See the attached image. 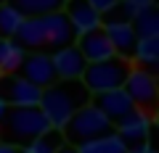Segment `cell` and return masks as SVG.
I'll return each mask as SVG.
<instances>
[{
  "mask_svg": "<svg viewBox=\"0 0 159 153\" xmlns=\"http://www.w3.org/2000/svg\"><path fill=\"white\" fill-rule=\"evenodd\" d=\"M13 40L24 48V50H34V53H45V50H58V48L74 45L77 34L69 27L66 16L61 11L48 13V16H32L24 19L21 27L16 29Z\"/></svg>",
  "mask_w": 159,
  "mask_h": 153,
  "instance_id": "1",
  "label": "cell"
},
{
  "mask_svg": "<svg viewBox=\"0 0 159 153\" xmlns=\"http://www.w3.org/2000/svg\"><path fill=\"white\" fill-rule=\"evenodd\" d=\"M88 103H90V92L80 79H56L51 87L40 92L37 108L53 130H64V124Z\"/></svg>",
  "mask_w": 159,
  "mask_h": 153,
  "instance_id": "2",
  "label": "cell"
},
{
  "mask_svg": "<svg viewBox=\"0 0 159 153\" xmlns=\"http://www.w3.org/2000/svg\"><path fill=\"white\" fill-rule=\"evenodd\" d=\"M45 130H51L48 119L43 116L37 106L32 108H8L3 121H0V137L8 142V145H16V148H24L40 137Z\"/></svg>",
  "mask_w": 159,
  "mask_h": 153,
  "instance_id": "3",
  "label": "cell"
},
{
  "mask_svg": "<svg viewBox=\"0 0 159 153\" xmlns=\"http://www.w3.org/2000/svg\"><path fill=\"white\" fill-rule=\"evenodd\" d=\"M111 132H114V124L98 111L96 106L88 103V106H82L72 119L64 124L61 135H64V142H66V145L80 148V145H85V142H90V140L111 135Z\"/></svg>",
  "mask_w": 159,
  "mask_h": 153,
  "instance_id": "4",
  "label": "cell"
},
{
  "mask_svg": "<svg viewBox=\"0 0 159 153\" xmlns=\"http://www.w3.org/2000/svg\"><path fill=\"white\" fill-rule=\"evenodd\" d=\"M130 69H133L130 61L114 56V58H106V61H98V63H88L80 82L85 85V90L90 95L109 92V90H122Z\"/></svg>",
  "mask_w": 159,
  "mask_h": 153,
  "instance_id": "5",
  "label": "cell"
},
{
  "mask_svg": "<svg viewBox=\"0 0 159 153\" xmlns=\"http://www.w3.org/2000/svg\"><path fill=\"white\" fill-rule=\"evenodd\" d=\"M122 90L133 100L135 111H141L148 119H154V111H157V77H154V71L133 66L125 85H122Z\"/></svg>",
  "mask_w": 159,
  "mask_h": 153,
  "instance_id": "6",
  "label": "cell"
},
{
  "mask_svg": "<svg viewBox=\"0 0 159 153\" xmlns=\"http://www.w3.org/2000/svg\"><path fill=\"white\" fill-rule=\"evenodd\" d=\"M40 87L27 82L21 74H8L0 77V98L8 108H32L40 103Z\"/></svg>",
  "mask_w": 159,
  "mask_h": 153,
  "instance_id": "7",
  "label": "cell"
},
{
  "mask_svg": "<svg viewBox=\"0 0 159 153\" xmlns=\"http://www.w3.org/2000/svg\"><path fill=\"white\" fill-rule=\"evenodd\" d=\"M114 135L127 145V151L135 145H143V142H148V135H151V119L141 111H133L114 124Z\"/></svg>",
  "mask_w": 159,
  "mask_h": 153,
  "instance_id": "8",
  "label": "cell"
},
{
  "mask_svg": "<svg viewBox=\"0 0 159 153\" xmlns=\"http://www.w3.org/2000/svg\"><path fill=\"white\" fill-rule=\"evenodd\" d=\"M27 82H32L34 87L45 90L56 82V71H53V61L51 53H27V58L21 61V69H19Z\"/></svg>",
  "mask_w": 159,
  "mask_h": 153,
  "instance_id": "9",
  "label": "cell"
},
{
  "mask_svg": "<svg viewBox=\"0 0 159 153\" xmlns=\"http://www.w3.org/2000/svg\"><path fill=\"white\" fill-rule=\"evenodd\" d=\"M61 13L66 16L74 34H85V32H93V29H101V13L93 11V6L88 0H64Z\"/></svg>",
  "mask_w": 159,
  "mask_h": 153,
  "instance_id": "10",
  "label": "cell"
},
{
  "mask_svg": "<svg viewBox=\"0 0 159 153\" xmlns=\"http://www.w3.org/2000/svg\"><path fill=\"white\" fill-rule=\"evenodd\" d=\"M90 106H96L111 124H117L119 119H125L127 113L135 111V106H133V100L125 95V90H109V92L90 95Z\"/></svg>",
  "mask_w": 159,
  "mask_h": 153,
  "instance_id": "11",
  "label": "cell"
},
{
  "mask_svg": "<svg viewBox=\"0 0 159 153\" xmlns=\"http://www.w3.org/2000/svg\"><path fill=\"white\" fill-rule=\"evenodd\" d=\"M74 48L82 53V58L88 63H98V61H106V58H114V48H111V42H109L103 29H93V32L77 34Z\"/></svg>",
  "mask_w": 159,
  "mask_h": 153,
  "instance_id": "12",
  "label": "cell"
},
{
  "mask_svg": "<svg viewBox=\"0 0 159 153\" xmlns=\"http://www.w3.org/2000/svg\"><path fill=\"white\" fill-rule=\"evenodd\" d=\"M51 61H53L56 79H82V71H85V66H88V61L82 58V53H80L74 45L53 50Z\"/></svg>",
  "mask_w": 159,
  "mask_h": 153,
  "instance_id": "13",
  "label": "cell"
},
{
  "mask_svg": "<svg viewBox=\"0 0 159 153\" xmlns=\"http://www.w3.org/2000/svg\"><path fill=\"white\" fill-rule=\"evenodd\" d=\"M101 29L106 32L109 42H111L114 56H119V58H125V61L133 63V53H135L138 37H135L130 24H109V27H101Z\"/></svg>",
  "mask_w": 159,
  "mask_h": 153,
  "instance_id": "14",
  "label": "cell"
},
{
  "mask_svg": "<svg viewBox=\"0 0 159 153\" xmlns=\"http://www.w3.org/2000/svg\"><path fill=\"white\" fill-rule=\"evenodd\" d=\"M24 58H27V50H24L16 40H3V37H0V77L19 74Z\"/></svg>",
  "mask_w": 159,
  "mask_h": 153,
  "instance_id": "15",
  "label": "cell"
},
{
  "mask_svg": "<svg viewBox=\"0 0 159 153\" xmlns=\"http://www.w3.org/2000/svg\"><path fill=\"white\" fill-rule=\"evenodd\" d=\"M3 3H8L11 8H16L24 19L48 16V13L61 11V6H64V0H3Z\"/></svg>",
  "mask_w": 159,
  "mask_h": 153,
  "instance_id": "16",
  "label": "cell"
},
{
  "mask_svg": "<svg viewBox=\"0 0 159 153\" xmlns=\"http://www.w3.org/2000/svg\"><path fill=\"white\" fill-rule=\"evenodd\" d=\"M133 63L154 71V66L159 63V37H143V40H138L135 53H133Z\"/></svg>",
  "mask_w": 159,
  "mask_h": 153,
  "instance_id": "17",
  "label": "cell"
},
{
  "mask_svg": "<svg viewBox=\"0 0 159 153\" xmlns=\"http://www.w3.org/2000/svg\"><path fill=\"white\" fill-rule=\"evenodd\" d=\"M133 32H135L138 40H143V37H159V13L157 8H143V11L135 13V19L130 21Z\"/></svg>",
  "mask_w": 159,
  "mask_h": 153,
  "instance_id": "18",
  "label": "cell"
},
{
  "mask_svg": "<svg viewBox=\"0 0 159 153\" xmlns=\"http://www.w3.org/2000/svg\"><path fill=\"white\" fill-rule=\"evenodd\" d=\"M61 145H66L61 130H53L51 127V130H45L40 137H34V140L29 142V145H24V148H27L29 153H56Z\"/></svg>",
  "mask_w": 159,
  "mask_h": 153,
  "instance_id": "19",
  "label": "cell"
},
{
  "mask_svg": "<svg viewBox=\"0 0 159 153\" xmlns=\"http://www.w3.org/2000/svg\"><path fill=\"white\" fill-rule=\"evenodd\" d=\"M77 153H127V145L111 132L106 137H98V140H90L85 145H80Z\"/></svg>",
  "mask_w": 159,
  "mask_h": 153,
  "instance_id": "20",
  "label": "cell"
},
{
  "mask_svg": "<svg viewBox=\"0 0 159 153\" xmlns=\"http://www.w3.org/2000/svg\"><path fill=\"white\" fill-rule=\"evenodd\" d=\"M135 6L130 0H119L117 6H111L106 13H101V27H109V24H130L135 19Z\"/></svg>",
  "mask_w": 159,
  "mask_h": 153,
  "instance_id": "21",
  "label": "cell"
},
{
  "mask_svg": "<svg viewBox=\"0 0 159 153\" xmlns=\"http://www.w3.org/2000/svg\"><path fill=\"white\" fill-rule=\"evenodd\" d=\"M21 21H24V16L16 8H11L8 3H0V37L3 40H13V34L21 27Z\"/></svg>",
  "mask_w": 159,
  "mask_h": 153,
  "instance_id": "22",
  "label": "cell"
},
{
  "mask_svg": "<svg viewBox=\"0 0 159 153\" xmlns=\"http://www.w3.org/2000/svg\"><path fill=\"white\" fill-rule=\"evenodd\" d=\"M88 3L93 6V11H98V13H106L111 6H117L119 0H88Z\"/></svg>",
  "mask_w": 159,
  "mask_h": 153,
  "instance_id": "23",
  "label": "cell"
},
{
  "mask_svg": "<svg viewBox=\"0 0 159 153\" xmlns=\"http://www.w3.org/2000/svg\"><path fill=\"white\" fill-rule=\"evenodd\" d=\"M127 153H157V151H154V148L148 145V142H143V145H135V148H130Z\"/></svg>",
  "mask_w": 159,
  "mask_h": 153,
  "instance_id": "24",
  "label": "cell"
},
{
  "mask_svg": "<svg viewBox=\"0 0 159 153\" xmlns=\"http://www.w3.org/2000/svg\"><path fill=\"white\" fill-rule=\"evenodd\" d=\"M0 153H19L16 145H8V142H0Z\"/></svg>",
  "mask_w": 159,
  "mask_h": 153,
  "instance_id": "25",
  "label": "cell"
},
{
  "mask_svg": "<svg viewBox=\"0 0 159 153\" xmlns=\"http://www.w3.org/2000/svg\"><path fill=\"white\" fill-rule=\"evenodd\" d=\"M56 153H77V148H72V145H61Z\"/></svg>",
  "mask_w": 159,
  "mask_h": 153,
  "instance_id": "26",
  "label": "cell"
},
{
  "mask_svg": "<svg viewBox=\"0 0 159 153\" xmlns=\"http://www.w3.org/2000/svg\"><path fill=\"white\" fill-rule=\"evenodd\" d=\"M6 111H8V106L3 103V98H0V121H3V116H6Z\"/></svg>",
  "mask_w": 159,
  "mask_h": 153,
  "instance_id": "27",
  "label": "cell"
},
{
  "mask_svg": "<svg viewBox=\"0 0 159 153\" xmlns=\"http://www.w3.org/2000/svg\"><path fill=\"white\" fill-rule=\"evenodd\" d=\"M19 153H29V151H27V148H19Z\"/></svg>",
  "mask_w": 159,
  "mask_h": 153,
  "instance_id": "28",
  "label": "cell"
},
{
  "mask_svg": "<svg viewBox=\"0 0 159 153\" xmlns=\"http://www.w3.org/2000/svg\"><path fill=\"white\" fill-rule=\"evenodd\" d=\"M0 3H3V0H0Z\"/></svg>",
  "mask_w": 159,
  "mask_h": 153,
  "instance_id": "29",
  "label": "cell"
}]
</instances>
